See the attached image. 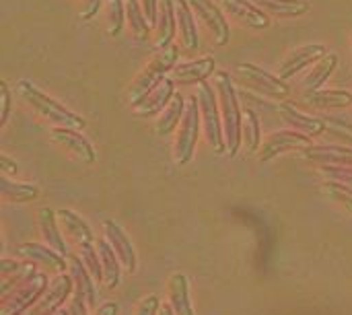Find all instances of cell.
Wrapping results in <instances>:
<instances>
[{
  "label": "cell",
  "instance_id": "obj_1",
  "mask_svg": "<svg viewBox=\"0 0 352 315\" xmlns=\"http://www.w3.org/2000/svg\"><path fill=\"white\" fill-rule=\"evenodd\" d=\"M214 83L221 99V113H223V128H225V142H227V153L231 157L237 155L241 146V124H243V113L239 109V99L237 91L233 87L231 74L227 70L214 72Z\"/></svg>",
  "mask_w": 352,
  "mask_h": 315
},
{
  "label": "cell",
  "instance_id": "obj_2",
  "mask_svg": "<svg viewBox=\"0 0 352 315\" xmlns=\"http://www.w3.org/2000/svg\"><path fill=\"white\" fill-rule=\"evenodd\" d=\"M21 97L35 109L39 111L45 120L62 126V128H85V120L80 116H76L74 111H70L68 107H64L62 103H58L56 99H52L50 95H45L41 89H37L33 83L29 80H21L16 85Z\"/></svg>",
  "mask_w": 352,
  "mask_h": 315
},
{
  "label": "cell",
  "instance_id": "obj_3",
  "mask_svg": "<svg viewBox=\"0 0 352 315\" xmlns=\"http://www.w3.org/2000/svg\"><path fill=\"white\" fill-rule=\"evenodd\" d=\"M177 58H179V47L177 45H169L165 50H159V54L148 62V66L136 76L134 85L130 87V99H132V103L140 101L157 85H161V80L165 78V74L175 68Z\"/></svg>",
  "mask_w": 352,
  "mask_h": 315
},
{
  "label": "cell",
  "instance_id": "obj_4",
  "mask_svg": "<svg viewBox=\"0 0 352 315\" xmlns=\"http://www.w3.org/2000/svg\"><path fill=\"white\" fill-rule=\"evenodd\" d=\"M198 103H200V113H202V122H204V132L208 142L212 144V149L217 153H225L227 151V142H225V128L221 124V111H219V103H217V95L214 89L204 80L198 85Z\"/></svg>",
  "mask_w": 352,
  "mask_h": 315
},
{
  "label": "cell",
  "instance_id": "obj_5",
  "mask_svg": "<svg viewBox=\"0 0 352 315\" xmlns=\"http://www.w3.org/2000/svg\"><path fill=\"white\" fill-rule=\"evenodd\" d=\"M200 118H202V113H200L198 95H192L188 99L186 116L182 120V128L175 138V163L179 167L188 165L194 157V149H196L198 134H200Z\"/></svg>",
  "mask_w": 352,
  "mask_h": 315
},
{
  "label": "cell",
  "instance_id": "obj_6",
  "mask_svg": "<svg viewBox=\"0 0 352 315\" xmlns=\"http://www.w3.org/2000/svg\"><path fill=\"white\" fill-rule=\"evenodd\" d=\"M47 287V279L43 274H31L23 285H19L10 295L4 297L2 301V315H19L25 309H29V305L41 297V293H45Z\"/></svg>",
  "mask_w": 352,
  "mask_h": 315
},
{
  "label": "cell",
  "instance_id": "obj_7",
  "mask_svg": "<svg viewBox=\"0 0 352 315\" xmlns=\"http://www.w3.org/2000/svg\"><path fill=\"white\" fill-rule=\"evenodd\" d=\"M237 70H239V74H241L248 83H252L258 91H262V93H266V95H270V97H274V99L285 97V95H289V91H291V87L287 85V80H283L280 76H274V74L266 72L264 68H260V66H256V64L239 62V64H237Z\"/></svg>",
  "mask_w": 352,
  "mask_h": 315
},
{
  "label": "cell",
  "instance_id": "obj_8",
  "mask_svg": "<svg viewBox=\"0 0 352 315\" xmlns=\"http://www.w3.org/2000/svg\"><path fill=\"white\" fill-rule=\"evenodd\" d=\"M311 144V138L301 134V132H291V130H280V132H272L264 144L260 146V161L262 163H268L272 161L276 155L280 153H287V151H293V149H305Z\"/></svg>",
  "mask_w": 352,
  "mask_h": 315
},
{
  "label": "cell",
  "instance_id": "obj_9",
  "mask_svg": "<svg viewBox=\"0 0 352 315\" xmlns=\"http://www.w3.org/2000/svg\"><path fill=\"white\" fill-rule=\"evenodd\" d=\"M173 95H175V80L173 78H163L161 85H157L148 95H144L140 101L132 103L134 113L140 116V118H148V116L161 111L163 107H167L171 103Z\"/></svg>",
  "mask_w": 352,
  "mask_h": 315
},
{
  "label": "cell",
  "instance_id": "obj_10",
  "mask_svg": "<svg viewBox=\"0 0 352 315\" xmlns=\"http://www.w3.org/2000/svg\"><path fill=\"white\" fill-rule=\"evenodd\" d=\"M188 4L194 8V12H198V17L208 25V29L214 35V41L219 45H225L231 37V29L223 17V12L214 6L212 0H188Z\"/></svg>",
  "mask_w": 352,
  "mask_h": 315
},
{
  "label": "cell",
  "instance_id": "obj_11",
  "mask_svg": "<svg viewBox=\"0 0 352 315\" xmlns=\"http://www.w3.org/2000/svg\"><path fill=\"white\" fill-rule=\"evenodd\" d=\"M103 233H105V239L109 241V246L113 248V252L118 254L122 266L132 274L136 270V252H134V246L128 239V235L111 219L103 221Z\"/></svg>",
  "mask_w": 352,
  "mask_h": 315
},
{
  "label": "cell",
  "instance_id": "obj_12",
  "mask_svg": "<svg viewBox=\"0 0 352 315\" xmlns=\"http://www.w3.org/2000/svg\"><path fill=\"white\" fill-rule=\"evenodd\" d=\"M307 161L334 165V167H352V149L338 144H309L303 149Z\"/></svg>",
  "mask_w": 352,
  "mask_h": 315
},
{
  "label": "cell",
  "instance_id": "obj_13",
  "mask_svg": "<svg viewBox=\"0 0 352 315\" xmlns=\"http://www.w3.org/2000/svg\"><path fill=\"white\" fill-rule=\"evenodd\" d=\"M276 111L280 113V118H283L291 128H295V132H301V134H305V136H309V138L320 136V134H324V132L328 130L326 120L305 116V113L297 111V109H295L293 105H289V103H280V105L276 107Z\"/></svg>",
  "mask_w": 352,
  "mask_h": 315
},
{
  "label": "cell",
  "instance_id": "obj_14",
  "mask_svg": "<svg viewBox=\"0 0 352 315\" xmlns=\"http://www.w3.org/2000/svg\"><path fill=\"white\" fill-rule=\"evenodd\" d=\"M52 138L58 144L66 146L70 153H74L80 161L95 163V149H93V144L80 132H76L72 128H54L52 130Z\"/></svg>",
  "mask_w": 352,
  "mask_h": 315
},
{
  "label": "cell",
  "instance_id": "obj_15",
  "mask_svg": "<svg viewBox=\"0 0 352 315\" xmlns=\"http://www.w3.org/2000/svg\"><path fill=\"white\" fill-rule=\"evenodd\" d=\"M214 72V58L206 56L200 60H192L173 68V80L182 85H200Z\"/></svg>",
  "mask_w": 352,
  "mask_h": 315
},
{
  "label": "cell",
  "instance_id": "obj_16",
  "mask_svg": "<svg viewBox=\"0 0 352 315\" xmlns=\"http://www.w3.org/2000/svg\"><path fill=\"white\" fill-rule=\"evenodd\" d=\"M324 56H328V54H326V45H320V43H318V45H305V47L293 52V54L283 62L278 76H280L283 80H285V78H291V76H295L299 70H303L307 64H311V62H316V60H322Z\"/></svg>",
  "mask_w": 352,
  "mask_h": 315
},
{
  "label": "cell",
  "instance_id": "obj_17",
  "mask_svg": "<svg viewBox=\"0 0 352 315\" xmlns=\"http://www.w3.org/2000/svg\"><path fill=\"white\" fill-rule=\"evenodd\" d=\"M16 254L25 260L31 262H39L47 268H54L58 272L66 270V260L62 254H58L56 250H52L50 246H41V243H21L16 248Z\"/></svg>",
  "mask_w": 352,
  "mask_h": 315
},
{
  "label": "cell",
  "instance_id": "obj_18",
  "mask_svg": "<svg viewBox=\"0 0 352 315\" xmlns=\"http://www.w3.org/2000/svg\"><path fill=\"white\" fill-rule=\"evenodd\" d=\"M167 291H169V305L173 307L175 315H194L192 299H190V283L186 274L182 272L171 274L167 283Z\"/></svg>",
  "mask_w": 352,
  "mask_h": 315
},
{
  "label": "cell",
  "instance_id": "obj_19",
  "mask_svg": "<svg viewBox=\"0 0 352 315\" xmlns=\"http://www.w3.org/2000/svg\"><path fill=\"white\" fill-rule=\"evenodd\" d=\"M177 29V14L173 0H159V17H157V47L165 50L171 45V39Z\"/></svg>",
  "mask_w": 352,
  "mask_h": 315
},
{
  "label": "cell",
  "instance_id": "obj_20",
  "mask_svg": "<svg viewBox=\"0 0 352 315\" xmlns=\"http://www.w3.org/2000/svg\"><path fill=\"white\" fill-rule=\"evenodd\" d=\"M68 258H70V276H72V281L76 285V291L74 293L80 295V297H85V301L89 303V307H95L97 293H95V287H93L95 281H93L91 272L87 270L82 258H76L72 254H68Z\"/></svg>",
  "mask_w": 352,
  "mask_h": 315
},
{
  "label": "cell",
  "instance_id": "obj_21",
  "mask_svg": "<svg viewBox=\"0 0 352 315\" xmlns=\"http://www.w3.org/2000/svg\"><path fill=\"white\" fill-rule=\"evenodd\" d=\"M56 219H58V215H54V210H50V208H39V213H37V225H39V231H41L43 241L52 250H56L58 254H62L66 258L70 252L66 250V243H64V239L60 235V229L56 225Z\"/></svg>",
  "mask_w": 352,
  "mask_h": 315
},
{
  "label": "cell",
  "instance_id": "obj_22",
  "mask_svg": "<svg viewBox=\"0 0 352 315\" xmlns=\"http://www.w3.org/2000/svg\"><path fill=\"white\" fill-rule=\"evenodd\" d=\"M97 252H99V260H101V268H103V285L109 291H113L122 283V270H120L122 262H120L118 254L113 252V248L109 246L107 239L99 241Z\"/></svg>",
  "mask_w": 352,
  "mask_h": 315
},
{
  "label": "cell",
  "instance_id": "obj_23",
  "mask_svg": "<svg viewBox=\"0 0 352 315\" xmlns=\"http://www.w3.org/2000/svg\"><path fill=\"white\" fill-rule=\"evenodd\" d=\"M223 2V6L233 14V17H237L241 23H245V25H250V27H254V29H264V27H268V17L258 8V6H254L252 2H248V0H221Z\"/></svg>",
  "mask_w": 352,
  "mask_h": 315
},
{
  "label": "cell",
  "instance_id": "obj_24",
  "mask_svg": "<svg viewBox=\"0 0 352 315\" xmlns=\"http://www.w3.org/2000/svg\"><path fill=\"white\" fill-rule=\"evenodd\" d=\"M70 287H72V279L70 276L62 274L60 279H56L54 287L47 291V295L33 309V315H50L52 312H56V307H60L64 303V299L70 295Z\"/></svg>",
  "mask_w": 352,
  "mask_h": 315
},
{
  "label": "cell",
  "instance_id": "obj_25",
  "mask_svg": "<svg viewBox=\"0 0 352 315\" xmlns=\"http://www.w3.org/2000/svg\"><path fill=\"white\" fill-rule=\"evenodd\" d=\"M307 105L318 107V109H338V107H349L352 103L351 91L342 89H332V91H314L305 95Z\"/></svg>",
  "mask_w": 352,
  "mask_h": 315
},
{
  "label": "cell",
  "instance_id": "obj_26",
  "mask_svg": "<svg viewBox=\"0 0 352 315\" xmlns=\"http://www.w3.org/2000/svg\"><path fill=\"white\" fill-rule=\"evenodd\" d=\"M336 64H338V56H336V54L324 56V58L316 64V68L303 78V93L309 95V93H314V91H320V87H322V85L330 78V74L334 72Z\"/></svg>",
  "mask_w": 352,
  "mask_h": 315
},
{
  "label": "cell",
  "instance_id": "obj_27",
  "mask_svg": "<svg viewBox=\"0 0 352 315\" xmlns=\"http://www.w3.org/2000/svg\"><path fill=\"white\" fill-rule=\"evenodd\" d=\"M58 219L62 221V227L76 241L78 248L85 243H93V231L87 225V221H82L78 215H74L72 210H58Z\"/></svg>",
  "mask_w": 352,
  "mask_h": 315
},
{
  "label": "cell",
  "instance_id": "obj_28",
  "mask_svg": "<svg viewBox=\"0 0 352 315\" xmlns=\"http://www.w3.org/2000/svg\"><path fill=\"white\" fill-rule=\"evenodd\" d=\"M175 14H177V27L182 31L184 45L188 50H196L200 39H198V29H196V23H194V17H192V10H190L188 0H177Z\"/></svg>",
  "mask_w": 352,
  "mask_h": 315
},
{
  "label": "cell",
  "instance_id": "obj_29",
  "mask_svg": "<svg viewBox=\"0 0 352 315\" xmlns=\"http://www.w3.org/2000/svg\"><path fill=\"white\" fill-rule=\"evenodd\" d=\"M186 101H184V97L182 95H173V99H171V103L165 107V111H163V116L159 118V122H157V134L159 136H167V134H171L175 128H177V124L184 120V116H186Z\"/></svg>",
  "mask_w": 352,
  "mask_h": 315
},
{
  "label": "cell",
  "instance_id": "obj_30",
  "mask_svg": "<svg viewBox=\"0 0 352 315\" xmlns=\"http://www.w3.org/2000/svg\"><path fill=\"white\" fill-rule=\"evenodd\" d=\"M0 194L6 202H31L39 198V188L33 184H16L6 175L0 180Z\"/></svg>",
  "mask_w": 352,
  "mask_h": 315
},
{
  "label": "cell",
  "instance_id": "obj_31",
  "mask_svg": "<svg viewBox=\"0 0 352 315\" xmlns=\"http://www.w3.org/2000/svg\"><path fill=\"white\" fill-rule=\"evenodd\" d=\"M241 138L245 142L248 153H256L262 146V130H260V118L254 109H245L243 124H241Z\"/></svg>",
  "mask_w": 352,
  "mask_h": 315
},
{
  "label": "cell",
  "instance_id": "obj_32",
  "mask_svg": "<svg viewBox=\"0 0 352 315\" xmlns=\"http://www.w3.org/2000/svg\"><path fill=\"white\" fill-rule=\"evenodd\" d=\"M260 8L272 12V14H283V17H295L303 14L309 10L307 0H254Z\"/></svg>",
  "mask_w": 352,
  "mask_h": 315
},
{
  "label": "cell",
  "instance_id": "obj_33",
  "mask_svg": "<svg viewBox=\"0 0 352 315\" xmlns=\"http://www.w3.org/2000/svg\"><path fill=\"white\" fill-rule=\"evenodd\" d=\"M126 17H128V21H130V27H132V33H134V37L136 39H146L148 37V19H146V14H144V10L138 6V2L136 0H126Z\"/></svg>",
  "mask_w": 352,
  "mask_h": 315
},
{
  "label": "cell",
  "instance_id": "obj_34",
  "mask_svg": "<svg viewBox=\"0 0 352 315\" xmlns=\"http://www.w3.org/2000/svg\"><path fill=\"white\" fill-rule=\"evenodd\" d=\"M80 258H82L87 270L91 272L93 281H95V283L103 281V268H101V260H99V252H97L95 243H85V246H80Z\"/></svg>",
  "mask_w": 352,
  "mask_h": 315
},
{
  "label": "cell",
  "instance_id": "obj_35",
  "mask_svg": "<svg viewBox=\"0 0 352 315\" xmlns=\"http://www.w3.org/2000/svg\"><path fill=\"white\" fill-rule=\"evenodd\" d=\"M107 19H109V35L116 37L122 33V25H124V14H126V6L122 4V0H109L107 2Z\"/></svg>",
  "mask_w": 352,
  "mask_h": 315
},
{
  "label": "cell",
  "instance_id": "obj_36",
  "mask_svg": "<svg viewBox=\"0 0 352 315\" xmlns=\"http://www.w3.org/2000/svg\"><path fill=\"white\" fill-rule=\"evenodd\" d=\"M324 192H328L334 200H338L340 204H344L349 210L352 213V190L346 186V184H340V182H332V180H328V182H324Z\"/></svg>",
  "mask_w": 352,
  "mask_h": 315
},
{
  "label": "cell",
  "instance_id": "obj_37",
  "mask_svg": "<svg viewBox=\"0 0 352 315\" xmlns=\"http://www.w3.org/2000/svg\"><path fill=\"white\" fill-rule=\"evenodd\" d=\"M322 175H326L332 182H340V184H352V167H334V165H324Z\"/></svg>",
  "mask_w": 352,
  "mask_h": 315
},
{
  "label": "cell",
  "instance_id": "obj_38",
  "mask_svg": "<svg viewBox=\"0 0 352 315\" xmlns=\"http://www.w3.org/2000/svg\"><path fill=\"white\" fill-rule=\"evenodd\" d=\"M159 309H161V301L157 295H148L144 297L138 307H136V314L134 315H159Z\"/></svg>",
  "mask_w": 352,
  "mask_h": 315
},
{
  "label": "cell",
  "instance_id": "obj_39",
  "mask_svg": "<svg viewBox=\"0 0 352 315\" xmlns=\"http://www.w3.org/2000/svg\"><path fill=\"white\" fill-rule=\"evenodd\" d=\"M0 95H2V113H0V126L6 124L8 120V113H10V91H8V85L6 80L0 83Z\"/></svg>",
  "mask_w": 352,
  "mask_h": 315
},
{
  "label": "cell",
  "instance_id": "obj_40",
  "mask_svg": "<svg viewBox=\"0 0 352 315\" xmlns=\"http://www.w3.org/2000/svg\"><path fill=\"white\" fill-rule=\"evenodd\" d=\"M142 10L148 19L151 25H157V17H159V0H142Z\"/></svg>",
  "mask_w": 352,
  "mask_h": 315
},
{
  "label": "cell",
  "instance_id": "obj_41",
  "mask_svg": "<svg viewBox=\"0 0 352 315\" xmlns=\"http://www.w3.org/2000/svg\"><path fill=\"white\" fill-rule=\"evenodd\" d=\"M87 307H89V303L85 301V297H80V295H76V293H74V299H72V303H70V309H68V314L70 315H89L87 314Z\"/></svg>",
  "mask_w": 352,
  "mask_h": 315
},
{
  "label": "cell",
  "instance_id": "obj_42",
  "mask_svg": "<svg viewBox=\"0 0 352 315\" xmlns=\"http://www.w3.org/2000/svg\"><path fill=\"white\" fill-rule=\"evenodd\" d=\"M101 2H103V0H85V8H82L80 17H82L85 21L93 19V17L99 12V6H101Z\"/></svg>",
  "mask_w": 352,
  "mask_h": 315
},
{
  "label": "cell",
  "instance_id": "obj_43",
  "mask_svg": "<svg viewBox=\"0 0 352 315\" xmlns=\"http://www.w3.org/2000/svg\"><path fill=\"white\" fill-rule=\"evenodd\" d=\"M0 167H2V173L4 175H12V173H16L19 171V167H16V161H12L8 155H0Z\"/></svg>",
  "mask_w": 352,
  "mask_h": 315
},
{
  "label": "cell",
  "instance_id": "obj_44",
  "mask_svg": "<svg viewBox=\"0 0 352 315\" xmlns=\"http://www.w3.org/2000/svg\"><path fill=\"white\" fill-rule=\"evenodd\" d=\"M118 312H120V305L113 303V301H107V303H103V305L97 309V314L95 315H118Z\"/></svg>",
  "mask_w": 352,
  "mask_h": 315
},
{
  "label": "cell",
  "instance_id": "obj_45",
  "mask_svg": "<svg viewBox=\"0 0 352 315\" xmlns=\"http://www.w3.org/2000/svg\"><path fill=\"white\" fill-rule=\"evenodd\" d=\"M159 315H175V312H173L171 305H163V307L159 309Z\"/></svg>",
  "mask_w": 352,
  "mask_h": 315
}]
</instances>
